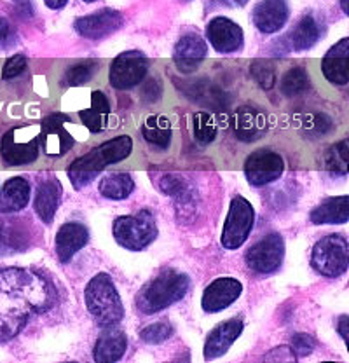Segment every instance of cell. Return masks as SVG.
Here are the masks:
<instances>
[{"label":"cell","mask_w":349,"mask_h":363,"mask_svg":"<svg viewBox=\"0 0 349 363\" xmlns=\"http://www.w3.org/2000/svg\"><path fill=\"white\" fill-rule=\"evenodd\" d=\"M30 184L21 177H14L4 184L0 191V213H14L28 206Z\"/></svg>","instance_id":"d4e9b609"},{"label":"cell","mask_w":349,"mask_h":363,"mask_svg":"<svg viewBox=\"0 0 349 363\" xmlns=\"http://www.w3.org/2000/svg\"><path fill=\"white\" fill-rule=\"evenodd\" d=\"M173 335V327L168 321H157V323L147 325L142 332H140V339L147 344H161L168 340Z\"/></svg>","instance_id":"d590c367"},{"label":"cell","mask_w":349,"mask_h":363,"mask_svg":"<svg viewBox=\"0 0 349 363\" xmlns=\"http://www.w3.org/2000/svg\"><path fill=\"white\" fill-rule=\"evenodd\" d=\"M84 2H94V0H84Z\"/></svg>","instance_id":"bcb514c9"},{"label":"cell","mask_w":349,"mask_h":363,"mask_svg":"<svg viewBox=\"0 0 349 363\" xmlns=\"http://www.w3.org/2000/svg\"><path fill=\"white\" fill-rule=\"evenodd\" d=\"M149 70V60L140 51H126L117 56L110 65V86L119 91H126L138 86Z\"/></svg>","instance_id":"30bf717a"},{"label":"cell","mask_w":349,"mask_h":363,"mask_svg":"<svg viewBox=\"0 0 349 363\" xmlns=\"http://www.w3.org/2000/svg\"><path fill=\"white\" fill-rule=\"evenodd\" d=\"M84 298L87 311L101 328H110L123 321V301L107 272H98L89 279L84 290Z\"/></svg>","instance_id":"277c9868"},{"label":"cell","mask_w":349,"mask_h":363,"mask_svg":"<svg viewBox=\"0 0 349 363\" xmlns=\"http://www.w3.org/2000/svg\"><path fill=\"white\" fill-rule=\"evenodd\" d=\"M321 72L330 84L346 86L349 81V39L344 37L328 49L321 62Z\"/></svg>","instance_id":"ffe728a7"},{"label":"cell","mask_w":349,"mask_h":363,"mask_svg":"<svg viewBox=\"0 0 349 363\" xmlns=\"http://www.w3.org/2000/svg\"><path fill=\"white\" fill-rule=\"evenodd\" d=\"M63 187L60 180H44L37 185L35 199H33V210H35L37 217L44 222V224H51L55 218L56 211H58L60 199H62Z\"/></svg>","instance_id":"7402d4cb"},{"label":"cell","mask_w":349,"mask_h":363,"mask_svg":"<svg viewBox=\"0 0 349 363\" xmlns=\"http://www.w3.org/2000/svg\"><path fill=\"white\" fill-rule=\"evenodd\" d=\"M349 218V199L346 194L321 201L309 213V220L316 225L346 224Z\"/></svg>","instance_id":"cb8c5ba5"},{"label":"cell","mask_w":349,"mask_h":363,"mask_svg":"<svg viewBox=\"0 0 349 363\" xmlns=\"http://www.w3.org/2000/svg\"><path fill=\"white\" fill-rule=\"evenodd\" d=\"M133 140L130 135H119L91 149L84 156L70 162L67 175L74 189L81 191L104 172L109 164H117L131 156Z\"/></svg>","instance_id":"7a4b0ae2"},{"label":"cell","mask_w":349,"mask_h":363,"mask_svg":"<svg viewBox=\"0 0 349 363\" xmlns=\"http://www.w3.org/2000/svg\"><path fill=\"white\" fill-rule=\"evenodd\" d=\"M79 116H81L82 124H84L91 133L96 135L107 130L110 104L104 91H93L91 93V107L79 112Z\"/></svg>","instance_id":"484cf974"},{"label":"cell","mask_w":349,"mask_h":363,"mask_svg":"<svg viewBox=\"0 0 349 363\" xmlns=\"http://www.w3.org/2000/svg\"><path fill=\"white\" fill-rule=\"evenodd\" d=\"M314 346H316V342H314V339L309 334H295L292 337L290 351L297 358H304L307 354L313 353Z\"/></svg>","instance_id":"8d00e7d4"},{"label":"cell","mask_w":349,"mask_h":363,"mask_svg":"<svg viewBox=\"0 0 349 363\" xmlns=\"http://www.w3.org/2000/svg\"><path fill=\"white\" fill-rule=\"evenodd\" d=\"M191 279L185 272L166 269L140 289L136 294V309L143 315H155L182 301L187 294Z\"/></svg>","instance_id":"3957f363"},{"label":"cell","mask_w":349,"mask_h":363,"mask_svg":"<svg viewBox=\"0 0 349 363\" xmlns=\"http://www.w3.org/2000/svg\"><path fill=\"white\" fill-rule=\"evenodd\" d=\"M70 117L65 113H51L43 121L39 130V143L43 145L45 156L62 157L74 147L75 140L65 130V123Z\"/></svg>","instance_id":"7c38bea8"},{"label":"cell","mask_w":349,"mask_h":363,"mask_svg":"<svg viewBox=\"0 0 349 363\" xmlns=\"http://www.w3.org/2000/svg\"><path fill=\"white\" fill-rule=\"evenodd\" d=\"M307 88H309V75H307L306 68L302 67L290 68L282 77V82H279V89L288 98L304 93Z\"/></svg>","instance_id":"4dcf8cb0"},{"label":"cell","mask_w":349,"mask_h":363,"mask_svg":"<svg viewBox=\"0 0 349 363\" xmlns=\"http://www.w3.org/2000/svg\"><path fill=\"white\" fill-rule=\"evenodd\" d=\"M241 294L243 285L240 279L233 278V276L217 278L204 289L203 297H201V308L206 313H220L234 304Z\"/></svg>","instance_id":"5bb4252c"},{"label":"cell","mask_w":349,"mask_h":363,"mask_svg":"<svg viewBox=\"0 0 349 363\" xmlns=\"http://www.w3.org/2000/svg\"><path fill=\"white\" fill-rule=\"evenodd\" d=\"M26 65H28V62H26L25 55L11 56L2 68V79L9 81V79L18 77V75H21L26 70Z\"/></svg>","instance_id":"74e56055"},{"label":"cell","mask_w":349,"mask_h":363,"mask_svg":"<svg viewBox=\"0 0 349 363\" xmlns=\"http://www.w3.org/2000/svg\"><path fill=\"white\" fill-rule=\"evenodd\" d=\"M243 169L252 187H265L283 175L284 161L275 150L259 149L246 157Z\"/></svg>","instance_id":"8fae6325"},{"label":"cell","mask_w":349,"mask_h":363,"mask_svg":"<svg viewBox=\"0 0 349 363\" xmlns=\"http://www.w3.org/2000/svg\"><path fill=\"white\" fill-rule=\"evenodd\" d=\"M124 18L116 9H100L87 16L77 18L74 23L75 32L89 40H100L117 32L123 26Z\"/></svg>","instance_id":"4fadbf2b"},{"label":"cell","mask_w":349,"mask_h":363,"mask_svg":"<svg viewBox=\"0 0 349 363\" xmlns=\"http://www.w3.org/2000/svg\"><path fill=\"white\" fill-rule=\"evenodd\" d=\"M253 224H255V210L252 203L243 196L233 198L227 213L226 222H223L222 234H220V243L227 250H238L245 245L252 233Z\"/></svg>","instance_id":"52a82bcc"},{"label":"cell","mask_w":349,"mask_h":363,"mask_svg":"<svg viewBox=\"0 0 349 363\" xmlns=\"http://www.w3.org/2000/svg\"><path fill=\"white\" fill-rule=\"evenodd\" d=\"M290 11L287 0H260L253 9V25L262 33H276L287 25Z\"/></svg>","instance_id":"d6986e66"},{"label":"cell","mask_w":349,"mask_h":363,"mask_svg":"<svg viewBox=\"0 0 349 363\" xmlns=\"http://www.w3.org/2000/svg\"><path fill=\"white\" fill-rule=\"evenodd\" d=\"M55 302V286L39 272L0 269V342L16 337L33 316L49 311Z\"/></svg>","instance_id":"6da1fadb"},{"label":"cell","mask_w":349,"mask_h":363,"mask_svg":"<svg viewBox=\"0 0 349 363\" xmlns=\"http://www.w3.org/2000/svg\"><path fill=\"white\" fill-rule=\"evenodd\" d=\"M321 37V28L318 25V21L314 20V16L306 14L301 18V21L295 25V28L292 30L290 35L287 37L290 48L294 51H304V49L313 48L314 44L320 40Z\"/></svg>","instance_id":"4316f807"},{"label":"cell","mask_w":349,"mask_h":363,"mask_svg":"<svg viewBox=\"0 0 349 363\" xmlns=\"http://www.w3.org/2000/svg\"><path fill=\"white\" fill-rule=\"evenodd\" d=\"M208 45L196 33H185L173 51V62L182 74H192L206 58Z\"/></svg>","instance_id":"ac0fdd59"},{"label":"cell","mask_w":349,"mask_h":363,"mask_svg":"<svg viewBox=\"0 0 349 363\" xmlns=\"http://www.w3.org/2000/svg\"><path fill=\"white\" fill-rule=\"evenodd\" d=\"M330 130H332V121H330L327 116H323V113H318V116H314L311 126H307V131H309V133L318 135V136L327 135Z\"/></svg>","instance_id":"ab89813d"},{"label":"cell","mask_w":349,"mask_h":363,"mask_svg":"<svg viewBox=\"0 0 349 363\" xmlns=\"http://www.w3.org/2000/svg\"><path fill=\"white\" fill-rule=\"evenodd\" d=\"M340 6H343V11L348 14V7H346V0H340Z\"/></svg>","instance_id":"f6af8a7d"},{"label":"cell","mask_w":349,"mask_h":363,"mask_svg":"<svg viewBox=\"0 0 349 363\" xmlns=\"http://www.w3.org/2000/svg\"><path fill=\"white\" fill-rule=\"evenodd\" d=\"M39 133L32 126L13 128L0 140V156L9 166L30 164L39 157Z\"/></svg>","instance_id":"ba28073f"},{"label":"cell","mask_w":349,"mask_h":363,"mask_svg":"<svg viewBox=\"0 0 349 363\" xmlns=\"http://www.w3.org/2000/svg\"><path fill=\"white\" fill-rule=\"evenodd\" d=\"M243 327L241 318H231L218 323L204 340V360H215L226 354L241 335Z\"/></svg>","instance_id":"2e32d148"},{"label":"cell","mask_w":349,"mask_h":363,"mask_svg":"<svg viewBox=\"0 0 349 363\" xmlns=\"http://www.w3.org/2000/svg\"><path fill=\"white\" fill-rule=\"evenodd\" d=\"M89 243V230L81 222H67L58 229L55 238V250L60 262L67 264Z\"/></svg>","instance_id":"e0dca14e"},{"label":"cell","mask_w":349,"mask_h":363,"mask_svg":"<svg viewBox=\"0 0 349 363\" xmlns=\"http://www.w3.org/2000/svg\"><path fill=\"white\" fill-rule=\"evenodd\" d=\"M227 4H229V6H233V7H243V6H246V4H248V0H227Z\"/></svg>","instance_id":"ee69618b"},{"label":"cell","mask_w":349,"mask_h":363,"mask_svg":"<svg viewBox=\"0 0 349 363\" xmlns=\"http://www.w3.org/2000/svg\"><path fill=\"white\" fill-rule=\"evenodd\" d=\"M349 318L346 315H343L339 318V321H337V330H339L340 337H343L344 342L348 340V323H349Z\"/></svg>","instance_id":"60d3db41"},{"label":"cell","mask_w":349,"mask_h":363,"mask_svg":"<svg viewBox=\"0 0 349 363\" xmlns=\"http://www.w3.org/2000/svg\"><path fill=\"white\" fill-rule=\"evenodd\" d=\"M100 63L96 60H84V62H79L75 65H72L65 72V84L67 86H82L86 82L91 81L94 74H96Z\"/></svg>","instance_id":"1f68e13d"},{"label":"cell","mask_w":349,"mask_h":363,"mask_svg":"<svg viewBox=\"0 0 349 363\" xmlns=\"http://www.w3.org/2000/svg\"><path fill=\"white\" fill-rule=\"evenodd\" d=\"M113 238L117 245L130 252H142L157 238V225L149 210L136 215H124L113 222Z\"/></svg>","instance_id":"5b68a950"},{"label":"cell","mask_w":349,"mask_h":363,"mask_svg":"<svg viewBox=\"0 0 349 363\" xmlns=\"http://www.w3.org/2000/svg\"><path fill=\"white\" fill-rule=\"evenodd\" d=\"M284 259V240L279 233L265 234L245 253V262L257 274H272L282 267Z\"/></svg>","instance_id":"9c48e42d"},{"label":"cell","mask_w":349,"mask_h":363,"mask_svg":"<svg viewBox=\"0 0 349 363\" xmlns=\"http://www.w3.org/2000/svg\"><path fill=\"white\" fill-rule=\"evenodd\" d=\"M142 135L150 145L165 150L172 143V124L165 116H150L142 128Z\"/></svg>","instance_id":"f546056e"},{"label":"cell","mask_w":349,"mask_h":363,"mask_svg":"<svg viewBox=\"0 0 349 363\" xmlns=\"http://www.w3.org/2000/svg\"><path fill=\"white\" fill-rule=\"evenodd\" d=\"M128 350V337L124 332L105 328L104 334L96 339L93 350V358L98 363L119 362Z\"/></svg>","instance_id":"603a6c76"},{"label":"cell","mask_w":349,"mask_h":363,"mask_svg":"<svg viewBox=\"0 0 349 363\" xmlns=\"http://www.w3.org/2000/svg\"><path fill=\"white\" fill-rule=\"evenodd\" d=\"M250 72H252L253 79L259 82V86L262 89L269 91L275 88L276 84V72H275V65H272L269 60H255L250 67Z\"/></svg>","instance_id":"e575fe53"},{"label":"cell","mask_w":349,"mask_h":363,"mask_svg":"<svg viewBox=\"0 0 349 363\" xmlns=\"http://www.w3.org/2000/svg\"><path fill=\"white\" fill-rule=\"evenodd\" d=\"M98 191L104 198L112 199V201H123V199L130 198L131 192L135 191V180L130 173H112L100 180Z\"/></svg>","instance_id":"83f0119b"},{"label":"cell","mask_w":349,"mask_h":363,"mask_svg":"<svg viewBox=\"0 0 349 363\" xmlns=\"http://www.w3.org/2000/svg\"><path fill=\"white\" fill-rule=\"evenodd\" d=\"M206 37L211 48L217 52H222V55L240 51L243 48V43H245L241 26L233 20H229V18L223 16L214 18V20L208 23Z\"/></svg>","instance_id":"9a60e30c"},{"label":"cell","mask_w":349,"mask_h":363,"mask_svg":"<svg viewBox=\"0 0 349 363\" xmlns=\"http://www.w3.org/2000/svg\"><path fill=\"white\" fill-rule=\"evenodd\" d=\"M161 189L162 192H166L168 196L182 199L185 196V184L184 180L178 179L174 175H165L161 180Z\"/></svg>","instance_id":"f35d334b"},{"label":"cell","mask_w":349,"mask_h":363,"mask_svg":"<svg viewBox=\"0 0 349 363\" xmlns=\"http://www.w3.org/2000/svg\"><path fill=\"white\" fill-rule=\"evenodd\" d=\"M11 35V25L6 18L0 16V40H6Z\"/></svg>","instance_id":"b9f144b4"},{"label":"cell","mask_w":349,"mask_h":363,"mask_svg":"<svg viewBox=\"0 0 349 363\" xmlns=\"http://www.w3.org/2000/svg\"><path fill=\"white\" fill-rule=\"evenodd\" d=\"M28 230L14 222H0V255L23 252L28 247Z\"/></svg>","instance_id":"f1b7e54d"},{"label":"cell","mask_w":349,"mask_h":363,"mask_svg":"<svg viewBox=\"0 0 349 363\" xmlns=\"http://www.w3.org/2000/svg\"><path fill=\"white\" fill-rule=\"evenodd\" d=\"M67 2L68 0H44L49 9H62V7L67 6Z\"/></svg>","instance_id":"7bdbcfd3"},{"label":"cell","mask_w":349,"mask_h":363,"mask_svg":"<svg viewBox=\"0 0 349 363\" xmlns=\"http://www.w3.org/2000/svg\"><path fill=\"white\" fill-rule=\"evenodd\" d=\"M194 138L199 145H210L217 138V124L210 113L199 112L194 116Z\"/></svg>","instance_id":"836d02e7"},{"label":"cell","mask_w":349,"mask_h":363,"mask_svg":"<svg viewBox=\"0 0 349 363\" xmlns=\"http://www.w3.org/2000/svg\"><path fill=\"white\" fill-rule=\"evenodd\" d=\"M325 168L333 175H346L348 173V140H340L330 147L325 156Z\"/></svg>","instance_id":"d6a6232c"},{"label":"cell","mask_w":349,"mask_h":363,"mask_svg":"<svg viewBox=\"0 0 349 363\" xmlns=\"http://www.w3.org/2000/svg\"><path fill=\"white\" fill-rule=\"evenodd\" d=\"M311 266L321 276L339 278L348 271L349 245L343 234H328L316 241L311 252Z\"/></svg>","instance_id":"8992f818"},{"label":"cell","mask_w":349,"mask_h":363,"mask_svg":"<svg viewBox=\"0 0 349 363\" xmlns=\"http://www.w3.org/2000/svg\"><path fill=\"white\" fill-rule=\"evenodd\" d=\"M233 128L238 140H241L245 143H252L265 135L267 123H265L264 113L257 111V108L241 107L238 108L236 116H234Z\"/></svg>","instance_id":"44dd1931"}]
</instances>
